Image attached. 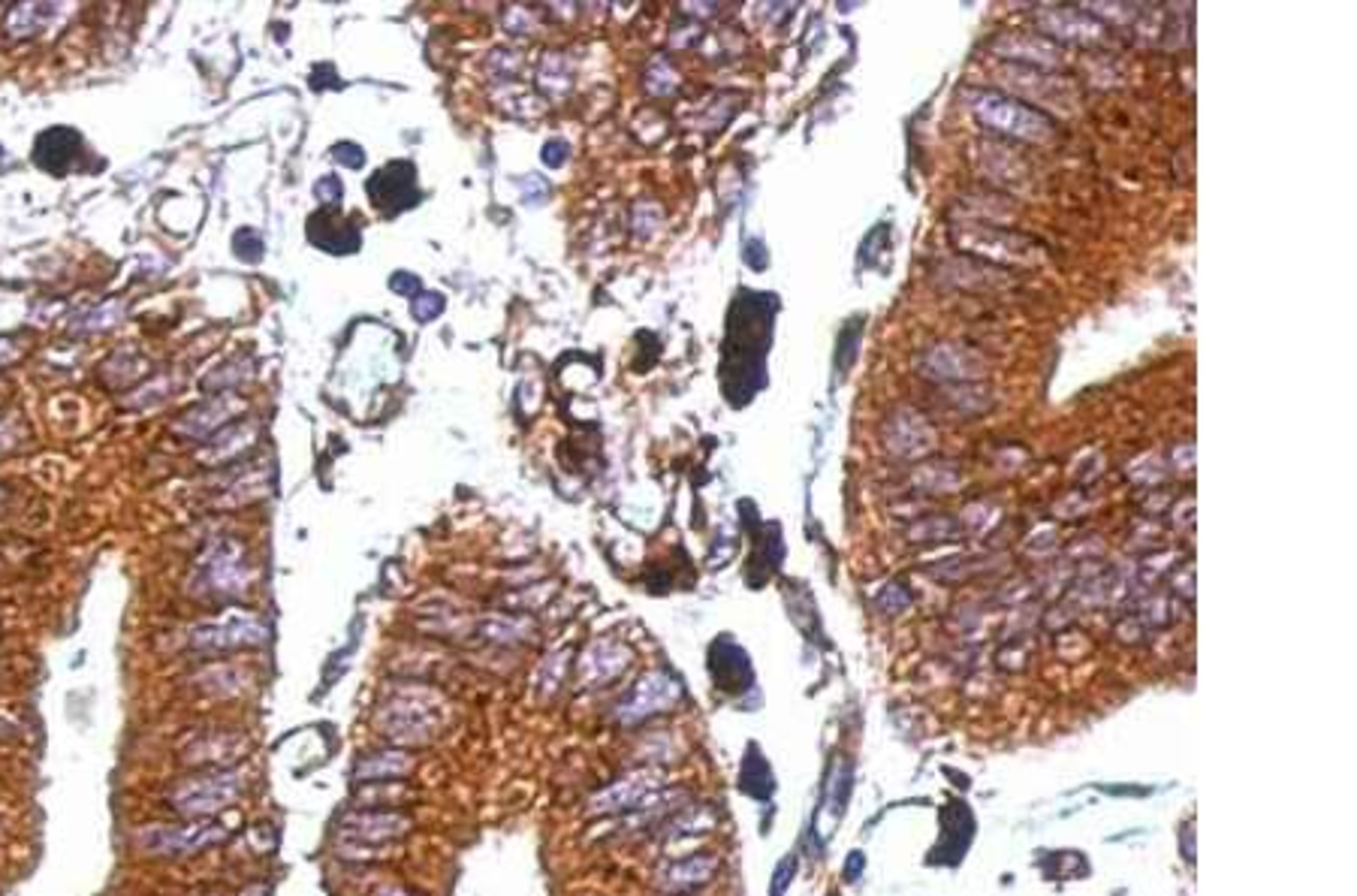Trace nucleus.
<instances>
[{
  "label": "nucleus",
  "instance_id": "nucleus-10",
  "mask_svg": "<svg viewBox=\"0 0 1357 896\" xmlns=\"http://www.w3.org/2000/svg\"><path fill=\"white\" fill-rule=\"evenodd\" d=\"M414 770V757L408 752H398V749H390V752H374L363 757V761H356V767H353V779L356 781H387V779H401L404 773H411Z\"/></svg>",
  "mask_w": 1357,
  "mask_h": 896
},
{
  "label": "nucleus",
  "instance_id": "nucleus-14",
  "mask_svg": "<svg viewBox=\"0 0 1357 896\" xmlns=\"http://www.w3.org/2000/svg\"><path fill=\"white\" fill-rule=\"evenodd\" d=\"M336 160L341 164H347V167H363V160H366V154H363V148H356V145H339L336 148Z\"/></svg>",
  "mask_w": 1357,
  "mask_h": 896
},
{
  "label": "nucleus",
  "instance_id": "nucleus-1",
  "mask_svg": "<svg viewBox=\"0 0 1357 896\" xmlns=\"http://www.w3.org/2000/svg\"><path fill=\"white\" fill-rule=\"evenodd\" d=\"M245 791L242 770H215L184 779L170 794V806L184 818H205L229 810Z\"/></svg>",
  "mask_w": 1357,
  "mask_h": 896
},
{
  "label": "nucleus",
  "instance_id": "nucleus-7",
  "mask_svg": "<svg viewBox=\"0 0 1357 896\" xmlns=\"http://www.w3.org/2000/svg\"><path fill=\"white\" fill-rule=\"evenodd\" d=\"M408 830H411V818L396 815V812H353V815H344L339 824L341 842L350 848L384 845V842L404 837Z\"/></svg>",
  "mask_w": 1357,
  "mask_h": 896
},
{
  "label": "nucleus",
  "instance_id": "nucleus-4",
  "mask_svg": "<svg viewBox=\"0 0 1357 896\" xmlns=\"http://www.w3.org/2000/svg\"><path fill=\"white\" fill-rule=\"evenodd\" d=\"M661 785H664L661 770H651V767L637 770V773H624L622 779L594 794L589 800V812L592 815H619V812L649 810L655 803H661Z\"/></svg>",
  "mask_w": 1357,
  "mask_h": 896
},
{
  "label": "nucleus",
  "instance_id": "nucleus-16",
  "mask_svg": "<svg viewBox=\"0 0 1357 896\" xmlns=\"http://www.w3.org/2000/svg\"><path fill=\"white\" fill-rule=\"evenodd\" d=\"M239 896H272V888H266V885H251V888H245Z\"/></svg>",
  "mask_w": 1357,
  "mask_h": 896
},
{
  "label": "nucleus",
  "instance_id": "nucleus-8",
  "mask_svg": "<svg viewBox=\"0 0 1357 896\" xmlns=\"http://www.w3.org/2000/svg\"><path fill=\"white\" fill-rule=\"evenodd\" d=\"M269 637L266 625L254 616H226L221 622H208L197 625L191 631V643L202 652H221V649H236V646H254Z\"/></svg>",
  "mask_w": 1357,
  "mask_h": 896
},
{
  "label": "nucleus",
  "instance_id": "nucleus-3",
  "mask_svg": "<svg viewBox=\"0 0 1357 896\" xmlns=\"http://www.w3.org/2000/svg\"><path fill=\"white\" fill-rule=\"evenodd\" d=\"M229 830L218 821H191V824H154L140 833L142 848L157 857H188L205 851L218 842H226Z\"/></svg>",
  "mask_w": 1357,
  "mask_h": 896
},
{
  "label": "nucleus",
  "instance_id": "nucleus-13",
  "mask_svg": "<svg viewBox=\"0 0 1357 896\" xmlns=\"http://www.w3.org/2000/svg\"><path fill=\"white\" fill-rule=\"evenodd\" d=\"M317 197H320L323 203H336V200H341L339 175H326V178H320V181H317Z\"/></svg>",
  "mask_w": 1357,
  "mask_h": 896
},
{
  "label": "nucleus",
  "instance_id": "nucleus-9",
  "mask_svg": "<svg viewBox=\"0 0 1357 896\" xmlns=\"http://www.w3.org/2000/svg\"><path fill=\"white\" fill-rule=\"evenodd\" d=\"M627 662H631V652L624 646L613 643V640H597L579 658L576 673H579V682L592 689V686H603V682L616 679L627 667Z\"/></svg>",
  "mask_w": 1357,
  "mask_h": 896
},
{
  "label": "nucleus",
  "instance_id": "nucleus-6",
  "mask_svg": "<svg viewBox=\"0 0 1357 896\" xmlns=\"http://www.w3.org/2000/svg\"><path fill=\"white\" fill-rule=\"evenodd\" d=\"M33 164L52 175H67L70 170H88V157L82 136L70 127H52L43 130L33 145Z\"/></svg>",
  "mask_w": 1357,
  "mask_h": 896
},
{
  "label": "nucleus",
  "instance_id": "nucleus-5",
  "mask_svg": "<svg viewBox=\"0 0 1357 896\" xmlns=\"http://www.w3.org/2000/svg\"><path fill=\"white\" fill-rule=\"evenodd\" d=\"M676 700L678 682L673 676H667V673H646L631 692H624V697L613 710V719L622 724V727H634V724L646 722L649 716H658V713L670 710Z\"/></svg>",
  "mask_w": 1357,
  "mask_h": 896
},
{
  "label": "nucleus",
  "instance_id": "nucleus-12",
  "mask_svg": "<svg viewBox=\"0 0 1357 896\" xmlns=\"http://www.w3.org/2000/svg\"><path fill=\"white\" fill-rule=\"evenodd\" d=\"M239 239H245V245H239V242H236V254H239L242 260H260V254H263V245H260V239H256L254 232H251V230L239 232Z\"/></svg>",
  "mask_w": 1357,
  "mask_h": 896
},
{
  "label": "nucleus",
  "instance_id": "nucleus-15",
  "mask_svg": "<svg viewBox=\"0 0 1357 896\" xmlns=\"http://www.w3.org/2000/svg\"><path fill=\"white\" fill-rule=\"evenodd\" d=\"M414 308H417L420 320H428V312H438V308H441V299H438V296H428V299H425V305L414 302Z\"/></svg>",
  "mask_w": 1357,
  "mask_h": 896
},
{
  "label": "nucleus",
  "instance_id": "nucleus-11",
  "mask_svg": "<svg viewBox=\"0 0 1357 896\" xmlns=\"http://www.w3.org/2000/svg\"><path fill=\"white\" fill-rule=\"evenodd\" d=\"M715 857H691V861H678L673 867L664 872V888L667 891H688V888H697V885H704L707 878H712V869H715Z\"/></svg>",
  "mask_w": 1357,
  "mask_h": 896
},
{
  "label": "nucleus",
  "instance_id": "nucleus-2",
  "mask_svg": "<svg viewBox=\"0 0 1357 896\" xmlns=\"http://www.w3.org/2000/svg\"><path fill=\"white\" fill-rule=\"evenodd\" d=\"M438 703L420 694H401L380 706L377 730L401 746H423L438 733Z\"/></svg>",
  "mask_w": 1357,
  "mask_h": 896
}]
</instances>
